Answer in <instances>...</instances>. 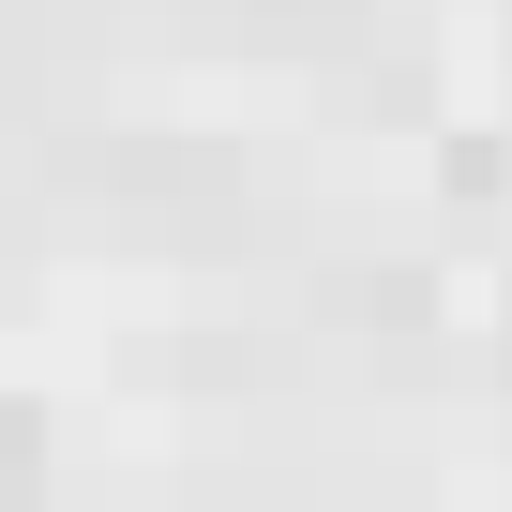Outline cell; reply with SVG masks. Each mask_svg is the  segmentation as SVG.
<instances>
[{
    "label": "cell",
    "instance_id": "1",
    "mask_svg": "<svg viewBox=\"0 0 512 512\" xmlns=\"http://www.w3.org/2000/svg\"><path fill=\"white\" fill-rule=\"evenodd\" d=\"M31 467H46V452H31V422H16V407H0V512H16V497H31Z\"/></svg>",
    "mask_w": 512,
    "mask_h": 512
}]
</instances>
